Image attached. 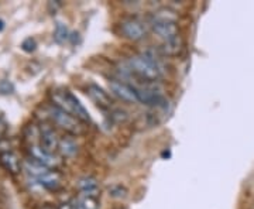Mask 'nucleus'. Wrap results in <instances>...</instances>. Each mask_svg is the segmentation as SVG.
I'll list each match as a JSON object with an SVG mask.
<instances>
[{
    "mask_svg": "<svg viewBox=\"0 0 254 209\" xmlns=\"http://www.w3.org/2000/svg\"><path fill=\"white\" fill-rule=\"evenodd\" d=\"M13 92V85L7 81L0 82V93H11Z\"/></svg>",
    "mask_w": 254,
    "mask_h": 209,
    "instance_id": "obj_24",
    "label": "nucleus"
},
{
    "mask_svg": "<svg viewBox=\"0 0 254 209\" xmlns=\"http://www.w3.org/2000/svg\"><path fill=\"white\" fill-rule=\"evenodd\" d=\"M40 145L50 151V153H54L55 150H58V145H60V136L57 135L54 129L51 128L50 125L47 123H43L40 126Z\"/></svg>",
    "mask_w": 254,
    "mask_h": 209,
    "instance_id": "obj_8",
    "label": "nucleus"
},
{
    "mask_svg": "<svg viewBox=\"0 0 254 209\" xmlns=\"http://www.w3.org/2000/svg\"><path fill=\"white\" fill-rule=\"evenodd\" d=\"M109 88L112 93L115 96H118L120 100H123V102H127V103H136V102H138L136 95V88L130 86L126 82L113 79V81L109 82Z\"/></svg>",
    "mask_w": 254,
    "mask_h": 209,
    "instance_id": "obj_7",
    "label": "nucleus"
},
{
    "mask_svg": "<svg viewBox=\"0 0 254 209\" xmlns=\"http://www.w3.org/2000/svg\"><path fill=\"white\" fill-rule=\"evenodd\" d=\"M37 43L34 38H26L24 41H23V44H21V48H23V51H26V53H33L34 50H36Z\"/></svg>",
    "mask_w": 254,
    "mask_h": 209,
    "instance_id": "obj_22",
    "label": "nucleus"
},
{
    "mask_svg": "<svg viewBox=\"0 0 254 209\" xmlns=\"http://www.w3.org/2000/svg\"><path fill=\"white\" fill-rule=\"evenodd\" d=\"M184 48V41L180 36L174 37L171 40H167L164 41L163 46H161V51L165 55H170V57H175L182 51Z\"/></svg>",
    "mask_w": 254,
    "mask_h": 209,
    "instance_id": "obj_16",
    "label": "nucleus"
},
{
    "mask_svg": "<svg viewBox=\"0 0 254 209\" xmlns=\"http://www.w3.org/2000/svg\"><path fill=\"white\" fill-rule=\"evenodd\" d=\"M128 68H130V71L137 73L143 79H147L150 82L158 81L163 76V68L151 63L143 55H134V57L128 58Z\"/></svg>",
    "mask_w": 254,
    "mask_h": 209,
    "instance_id": "obj_2",
    "label": "nucleus"
},
{
    "mask_svg": "<svg viewBox=\"0 0 254 209\" xmlns=\"http://www.w3.org/2000/svg\"><path fill=\"white\" fill-rule=\"evenodd\" d=\"M86 92H88V96H89L99 108H102V109H108V108H110L112 99H110V96L108 95V92L103 91L99 85H96V83H89V85L86 86Z\"/></svg>",
    "mask_w": 254,
    "mask_h": 209,
    "instance_id": "obj_10",
    "label": "nucleus"
},
{
    "mask_svg": "<svg viewBox=\"0 0 254 209\" xmlns=\"http://www.w3.org/2000/svg\"><path fill=\"white\" fill-rule=\"evenodd\" d=\"M4 130H6V123L0 119V137H1V135L4 133Z\"/></svg>",
    "mask_w": 254,
    "mask_h": 209,
    "instance_id": "obj_26",
    "label": "nucleus"
},
{
    "mask_svg": "<svg viewBox=\"0 0 254 209\" xmlns=\"http://www.w3.org/2000/svg\"><path fill=\"white\" fill-rule=\"evenodd\" d=\"M78 187L81 190L82 195H88V197H98V192H99V182L95 177H82L79 182H78Z\"/></svg>",
    "mask_w": 254,
    "mask_h": 209,
    "instance_id": "obj_14",
    "label": "nucleus"
},
{
    "mask_svg": "<svg viewBox=\"0 0 254 209\" xmlns=\"http://www.w3.org/2000/svg\"><path fill=\"white\" fill-rule=\"evenodd\" d=\"M28 154H30L31 158H34L36 161L46 165L47 168H58V167L63 165V160L58 155L47 151L40 144L30 145L28 147Z\"/></svg>",
    "mask_w": 254,
    "mask_h": 209,
    "instance_id": "obj_5",
    "label": "nucleus"
},
{
    "mask_svg": "<svg viewBox=\"0 0 254 209\" xmlns=\"http://www.w3.org/2000/svg\"><path fill=\"white\" fill-rule=\"evenodd\" d=\"M154 20H170V21H177V14L173 10L161 9L154 14Z\"/></svg>",
    "mask_w": 254,
    "mask_h": 209,
    "instance_id": "obj_21",
    "label": "nucleus"
},
{
    "mask_svg": "<svg viewBox=\"0 0 254 209\" xmlns=\"http://www.w3.org/2000/svg\"><path fill=\"white\" fill-rule=\"evenodd\" d=\"M3 28H4V21H3V20H0V31H1Z\"/></svg>",
    "mask_w": 254,
    "mask_h": 209,
    "instance_id": "obj_27",
    "label": "nucleus"
},
{
    "mask_svg": "<svg viewBox=\"0 0 254 209\" xmlns=\"http://www.w3.org/2000/svg\"><path fill=\"white\" fill-rule=\"evenodd\" d=\"M47 118L69 135H81L83 132L82 122H79L76 118H73L72 115L55 108L53 105L47 108Z\"/></svg>",
    "mask_w": 254,
    "mask_h": 209,
    "instance_id": "obj_3",
    "label": "nucleus"
},
{
    "mask_svg": "<svg viewBox=\"0 0 254 209\" xmlns=\"http://www.w3.org/2000/svg\"><path fill=\"white\" fill-rule=\"evenodd\" d=\"M54 38L57 43H64L68 38V28L63 23H57L54 31Z\"/></svg>",
    "mask_w": 254,
    "mask_h": 209,
    "instance_id": "obj_20",
    "label": "nucleus"
},
{
    "mask_svg": "<svg viewBox=\"0 0 254 209\" xmlns=\"http://www.w3.org/2000/svg\"><path fill=\"white\" fill-rule=\"evenodd\" d=\"M23 168H24V171H27L28 175L34 177V178H37V180L50 171V168H47L46 165H43L41 163H38V161H36V160H34V158H31V157L27 158V160H24V163H23Z\"/></svg>",
    "mask_w": 254,
    "mask_h": 209,
    "instance_id": "obj_15",
    "label": "nucleus"
},
{
    "mask_svg": "<svg viewBox=\"0 0 254 209\" xmlns=\"http://www.w3.org/2000/svg\"><path fill=\"white\" fill-rule=\"evenodd\" d=\"M50 99L51 105L55 108L72 115L73 118H76L82 123H91L89 112L83 108V105L72 92L68 89H55L50 93Z\"/></svg>",
    "mask_w": 254,
    "mask_h": 209,
    "instance_id": "obj_1",
    "label": "nucleus"
},
{
    "mask_svg": "<svg viewBox=\"0 0 254 209\" xmlns=\"http://www.w3.org/2000/svg\"><path fill=\"white\" fill-rule=\"evenodd\" d=\"M41 209H57V208H54V207H51V205H46V207H43V208Z\"/></svg>",
    "mask_w": 254,
    "mask_h": 209,
    "instance_id": "obj_28",
    "label": "nucleus"
},
{
    "mask_svg": "<svg viewBox=\"0 0 254 209\" xmlns=\"http://www.w3.org/2000/svg\"><path fill=\"white\" fill-rule=\"evenodd\" d=\"M120 31L123 36L131 41H140L145 36L144 24L138 18L134 17L125 18L120 24Z\"/></svg>",
    "mask_w": 254,
    "mask_h": 209,
    "instance_id": "obj_6",
    "label": "nucleus"
},
{
    "mask_svg": "<svg viewBox=\"0 0 254 209\" xmlns=\"http://www.w3.org/2000/svg\"><path fill=\"white\" fill-rule=\"evenodd\" d=\"M79 145L76 143V140L72 136H64L60 139V145H58V151L60 154L65 158H72L78 154Z\"/></svg>",
    "mask_w": 254,
    "mask_h": 209,
    "instance_id": "obj_13",
    "label": "nucleus"
},
{
    "mask_svg": "<svg viewBox=\"0 0 254 209\" xmlns=\"http://www.w3.org/2000/svg\"><path fill=\"white\" fill-rule=\"evenodd\" d=\"M57 209H73V205L71 202H64V204H61Z\"/></svg>",
    "mask_w": 254,
    "mask_h": 209,
    "instance_id": "obj_25",
    "label": "nucleus"
},
{
    "mask_svg": "<svg viewBox=\"0 0 254 209\" xmlns=\"http://www.w3.org/2000/svg\"><path fill=\"white\" fill-rule=\"evenodd\" d=\"M37 181L40 182V185L47 191H57V190H60V187L63 184V175L55 170H50L43 177H40Z\"/></svg>",
    "mask_w": 254,
    "mask_h": 209,
    "instance_id": "obj_11",
    "label": "nucleus"
},
{
    "mask_svg": "<svg viewBox=\"0 0 254 209\" xmlns=\"http://www.w3.org/2000/svg\"><path fill=\"white\" fill-rule=\"evenodd\" d=\"M108 191H109V197L115 198V200H125L127 197V194H128L126 187L122 185V184H115V185H112V187H109Z\"/></svg>",
    "mask_w": 254,
    "mask_h": 209,
    "instance_id": "obj_17",
    "label": "nucleus"
},
{
    "mask_svg": "<svg viewBox=\"0 0 254 209\" xmlns=\"http://www.w3.org/2000/svg\"><path fill=\"white\" fill-rule=\"evenodd\" d=\"M137 100L150 108H157V109H165L168 106V100L164 96L161 92L158 91L155 82H151L150 85H144L136 88Z\"/></svg>",
    "mask_w": 254,
    "mask_h": 209,
    "instance_id": "obj_4",
    "label": "nucleus"
},
{
    "mask_svg": "<svg viewBox=\"0 0 254 209\" xmlns=\"http://www.w3.org/2000/svg\"><path fill=\"white\" fill-rule=\"evenodd\" d=\"M7 151H11V150H10V141L7 139L0 137V154L7 153Z\"/></svg>",
    "mask_w": 254,
    "mask_h": 209,
    "instance_id": "obj_23",
    "label": "nucleus"
},
{
    "mask_svg": "<svg viewBox=\"0 0 254 209\" xmlns=\"http://www.w3.org/2000/svg\"><path fill=\"white\" fill-rule=\"evenodd\" d=\"M0 164L4 167V170H7L10 174L16 175L21 171L23 168V163L21 160L18 158V155L13 151H7V153H3L0 154Z\"/></svg>",
    "mask_w": 254,
    "mask_h": 209,
    "instance_id": "obj_12",
    "label": "nucleus"
},
{
    "mask_svg": "<svg viewBox=\"0 0 254 209\" xmlns=\"http://www.w3.org/2000/svg\"><path fill=\"white\" fill-rule=\"evenodd\" d=\"M83 209H98V197H88V195H82L79 200L76 201Z\"/></svg>",
    "mask_w": 254,
    "mask_h": 209,
    "instance_id": "obj_18",
    "label": "nucleus"
},
{
    "mask_svg": "<svg viewBox=\"0 0 254 209\" xmlns=\"http://www.w3.org/2000/svg\"><path fill=\"white\" fill-rule=\"evenodd\" d=\"M153 31L155 33V36L167 41L178 36V24L177 21H170V20H153Z\"/></svg>",
    "mask_w": 254,
    "mask_h": 209,
    "instance_id": "obj_9",
    "label": "nucleus"
},
{
    "mask_svg": "<svg viewBox=\"0 0 254 209\" xmlns=\"http://www.w3.org/2000/svg\"><path fill=\"white\" fill-rule=\"evenodd\" d=\"M110 118H112V120H113L115 123L122 125V123H126L127 122V119H128V113H127L125 109H122V108H116V109L112 110Z\"/></svg>",
    "mask_w": 254,
    "mask_h": 209,
    "instance_id": "obj_19",
    "label": "nucleus"
}]
</instances>
